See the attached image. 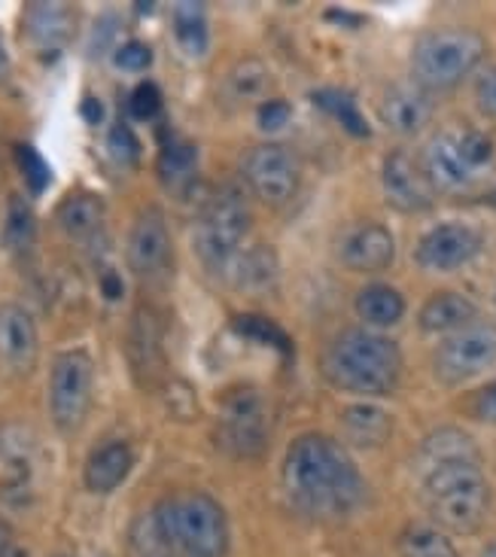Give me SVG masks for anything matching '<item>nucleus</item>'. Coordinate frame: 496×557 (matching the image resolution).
<instances>
[{
  "label": "nucleus",
  "mask_w": 496,
  "mask_h": 557,
  "mask_svg": "<svg viewBox=\"0 0 496 557\" xmlns=\"http://www.w3.org/2000/svg\"><path fill=\"white\" fill-rule=\"evenodd\" d=\"M421 171L423 177L430 181V186H433V193L460 196V193H467L469 186L475 183L472 181L475 171L467 165V159L460 152V140L448 135V132H442V135H436L426 144L421 159Z\"/></svg>",
  "instance_id": "nucleus-15"
},
{
  "label": "nucleus",
  "mask_w": 496,
  "mask_h": 557,
  "mask_svg": "<svg viewBox=\"0 0 496 557\" xmlns=\"http://www.w3.org/2000/svg\"><path fill=\"white\" fill-rule=\"evenodd\" d=\"M399 555L402 557H460L451 536L436 524H408L399 533Z\"/></svg>",
  "instance_id": "nucleus-30"
},
{
  "label": "nucleus",
  "mask_w": 496,
  "mask_h": 557,
  "mask_svg": "<svg viewBox=\"0 0 496 557\" xmlns=\"http://www.w3.org/2000/svg\"><path fill=\"white\" fill-rule=\"evenodd\" d=\"M381 186H384V196H387V201L396 211L421 213L433 208V186L423 177L421 168L411 162L408 152L393 150L384 159Z\"/></svg>",
  "instance_id": "nucleus-14"
},
{
  "label": "nucleus",
  "mask_w": 496,
  "mask_h": 557,
  "mask_svg": "<svg viewBox=\"0 0 496 557\" xmlns=\"http://www.w3.org/2000/svg\"><path fill=\"white\" fill-rule=\"evenodd\" d=\"M79 113H83V120L91 122V125H98V122L104 120V107H101V101H98V98H86Z\"/></svg>",
  "instance_id": "nucleus-43"
},
{
  "label": "nucleus",
  "mask_w": 496,
  "mask_h": 557,
  "mask_svg": "<svg viewBox=\"0 0 496 557\" xmlns=\"http://www.w3.org/2000/svg\"><path fill=\"white\" fill-rule=\"evenodd\" d=\"M128 557H181L174 536L168 530L165 512L162 506H156L150 512L137 515L128 528Z\"/></svg>",
  "instance_id": "nucleus-23"
},
{
  "label": "nucleus",
  "mask_w": 496,
  "mask_h": 557,
  "mask_svg": "<svg viewBox=\"0 0 496 557\" xmlns=\"http://www.w3.org/2000/svg\"><path fill=\"white\" fill-rule=\"evenodd\" d=\"M76 13L67 3H30L25 13V37L28 44L44 52L55 55L74 40Z\"/></svg>",
  "instance_id": "nucleus-17"
},
{
  "label": "nucleus",
  "mask_w": 496,
  "mask_h": 557,
  "mask_svg": "<svg viewBox=\"0 0 496 557\" xmlns=\"http://www.w3.org/2000/svg\"><path fill=\"white\" fill-rule=\"evenodd\" d=\"M213 438L220 451L238 460H250L265 451L271 438V411L265 393L253 384L232 387L220 403Z\"/></svg>",
  "instance_id": "nucleus-7"
},
{
  "label": "nucleus",
  "mask_w": 496,
  "mask_h": 557,
  "mask_svg": "<svg viewBox=\"0 0 496 557\" xmlns=\"http://www.w3.org/2000/svg\"><path fill=\"white\" fill-rule=\"evenodd\" d=\"M320 369L338 391L387 396L402 377V354L399 345L381 332L345 330L323 350Z\"/></svg>",
  "instance_id": "nucleus-2"
},
{
  "label": "nucleus",
  "mask_w": 496,
  "mask_h": 557,
  "mask_svg": "<svg viewBox=\"0 0 496 557\" xmlns=\"http://www.w3.org/2000/svg\"><path fill=\"white\" fill-rule=\"evenodd\" d=\"M293 116V107L289 101H265L259 104V113H256V122L262 132H281L286 122Z\"/></svg>",
  "instance_id": "nucleus-40"
},
{
  "label": "nucleus",
  "mask_w": 496,
  "mask_h": 557,
  "mask_svg": "<svg viewBox=\"0 0 496 557\" xmlns=\"http://www.w3.org/2000/svg\"><path fill=\"white\" fill-rule=\"evenodd\" d=\"M91 557H104V555H91Z\"/></svg>",
  "instance_id": "nucleus-49"
},
{
  "label": "nucleus",
  "mask_w": 496,
  "mask_h": 557,
  "mask_svg": "<svg viewBox=\"0 0 496 557\" xmlns=\"http://www.w3.org/2000/svg\"><path fill=\"white\" fill-rule=\"evenodd\" d=\"M381 120L396 135H418L433 120V104L421 86H393L381 98Z\"/></svg>",
  "instance_id": "nucleus-18"
},
{
  "label": "nucleus",
  "mask_w": 496,
  "mask_h": 557,
  "mask_svg": "<svg viewBox=\"0 0 496 557\" xmlns=\"http://www.w3.org/2000/svg\"><path fill=\"white\" fill-rule=\"evenodd\" d=\"M269 71L259 59H244L232 67V74L226 79V89L232 91L235 101H256L262 98L269 89Z\"/></svg>",
  "instance_id": "nucleus-33"
},
{
  "label": "nucleus",
  "mask_w": 496,
  "mask_h": 557,
  "mask_svg": "<svg viewBox=\"0 0 496 557\" xmlns=\"http://www.w3.org/2000/svg\"><path fill=\"white\" fill-rule=\"evenodd\" d=\"M37 323L34 317L15 305V301H3L0 305V366L10 375H28L37 362Z\"/></svg>",
  "instance_id": "nucleus-13"
},
{
  "label": "nucleus",
  "mask_w": 496,
  "mask_h": 557,
  "mask_svg": "<svg viewBox=\"0 0 496 557\" xmlns=\"http://www.w3.org/2000/svg\"><path fill=\"white\" fill-rule=\"evenodd\" d=\"M426 469L442 467V463H479V445L475 438L463 430H436L433 436L421 445Z\"/></svg>",
  "instance_id": "nucleus-26"
},
{
  "label": "nucleus",
  "mask_w": 496,
  "mask_h": 557,
  "mask_svg": "<svg viewBox=\"0 0 496 557\" xmlns=\"http://www.w3.org/2000/svg\"><path fill=\"white\" fill-rule=\"evenodd\" d=\"M174 37L186 55L201 59L211 44V28H208V10L198 0H186L174 7Z\"/></svg>",
  "instance_id": "nucleus-28"
},
{
  "label": "nucleus",
  "mask_w": 496,
  "mask_h": 557,
  "mask_svg": "<svg viewBox=\"0 0 496 557\" xmlns=\"http://www.w3.org/2000/svg\"><path fill=\"white\" fill-rule=\"evenodd\" d=\"M95 391V362L89 350L71 347L61 350L49 366V414L61 433H76L91 408Z\"/></svg>",
  "instance_id": "nucleus-8"
},
{
  "label": "nucleus",
  "mask_w": 496,
  "mask_h": 557,
  "mask_svg": "<svg viewBox=\"0 0 496 557\" xmlns=\"http://www.w3.org/2000/svg\"><path fill=\"white\" fill-rule=\"evenodd\" d=\"M15 165L22 171V177L28 183V189L34 196H40L49 189V183H52V168L46 165V159L40 152L28 147V144H18L15 147Z\"/></svg>",
  "instance_id": "nucleus-35"
},
{
  "label": "nucleus",
  "mask_w": 496,
  "mask_h": 557,
  "mask_svg": "<svg viewBox=\"0 0 496 557\" xmlns=\"http://www.w3.org/2000/svg\"><path fill=\"white\" fill-rule=\"evenodd\" d=\"M113 61H116V67H122V71L137 74V71H147L152 64V49L147 44H140V40H128V44H122L116 49Z\"/></svg>",
  "instance_id": "nucleus-39"
},
{
  "label": "nucleus",
  "mask_w": 496,
  "mask_h": 557,
  "mask_svg": "<svg viewBox=\"0 0 496 557\" xmlns=\"http://www.w3.org/2000/svg\"><path fill=\"white\" fill-rule=\"evenodd\" d=\"M198 177V152L186 140H168L159 156V181L171 196L189 193V186Z\"/></svg>",
  "instance_id": "nucleus-24"
},
{
  "label": "nucleus",
  "mask_w": 496,
  "mask_h": 557,
  "mask_svg": "<svg viewBox=\"0 0 496 557\" xmlns=\"http://www.w3.org/2000/svg\"><path fill=\"white\" fill-rule=\"evenodd\" d=\"M128 357L135 362V372H140V377L159 372V366H162V332H159V320L150 311H140L132 323Z\"/></svg>",
  "instance_id": "nucleus-27"
},
{
  "label": "nucleus",
  "mask_w": 496,
  "mask_h": 557,
  "mask_svg": "<svg viewBox=\"0 0 496 557\" xmlns=\"http://www.w3.org/2000/svg\"><path fill=\"white\" fill-rule=\"evenodd\" d=\"M472 414L484 423H494L496 426V381L484 384L482 391L472 396Z\"/></svg>",
  "instance_id": "nucleus-42"
},
{
  "label": "nucleus",
  "mask_w": 496,
  "mask_h": 557,
  "mask_svg": "<svg viewBox=\"0 0 496 557\" xmlns=\"http://www.w3.org/2000/svg\"><path fill=\"white\" fill-rule=\"evenodd\" d=\"M55 220L71 242H91L101 235V226H104V201L95 193H83V189L71 193L61 201Z\"/></svg>",
  "instance_id": "nucleus-22"
},
{
  "label": "nucleus",
  "mask_w": 496,
  "mask_h": 557,
  "mask_svg": "<svg viewBox=\"0 0 496 557\" xmlns=\"http://www.w3.org/2000/svg\"><path fill=\"white\" fill-rule=\"evenodd\" d=\"M253 226L250 205L235 186L216 189L201 208L196 223V253L213 274H228L232 262L241 257V244Z\"/></svg>",
  "instance_id": "nucleus-4"
},
{
  "label": "nucleus",
  "mask_w": 496,
  "mask_h": 557,
  "mask_svg": "<svg viewBox=\"0 0 496 557\" xmlns=\"http://www.w3.org/2000/svg\"><path fill=\"white\" fill-rule=\"evenodd\" d=\"M338 257L350 272L360 274H381L387 272L396 259V242H393L390 228L381 223H365V226L350 228L342 242Z\"/></svg>",
  "instance_id": "nucleus-16"
},
{
  "label": "nucleus",
  "mask_w": 496,
  "mask_h": 557,
  "mask_svg": "<svg viewBox=\"0 0 496 557\" xmlns=\"http://www.w3.org/2000/svg\"><path fill=\"white\" fill-rule=\"evenodd\" d=\"M342 430L354 448L375 451L384 448L393 436V414L372 403H354L342 411Z\"/></svg>",
  "instance_id": "nucleus-20"
},
{
  "label": "nucleus",
  "mask_w": 496,
  "mask_h": 557,
  "mask_svg": "<svg viewBox=\"0 0 496 557\" xmlns=\"http://www.w3.org/2000/svg\"><path fill=\"white\" fill-rule=\"evenodd\" d=\"M228 277L238 286H244V289H265L277 277V257H274V250L271 247H253L247 253L241 250V257L235 259L232 269H228Z\"/></svg>",
  "instance_id": "nucleus-29"
},
{
  "label": "nucleus",
  "mask_w": 496,
  "mask_h": 557,
  "mask_svg": "<svg viewBox=\"0 0 496 557\" xmlns=\"http://www.w3.org/2000/svg\"><path fill=\"white\" fill-rule=\"evenodd\" d=\"M181 557H226L228 518L211 494H183L159 503Z\"/></svg>",
  "instance_id": "nucleus-6"
},
{
  "label": "nucleus",
  "mask_w": 496,
  "mask_h": 557,
  "mask_svg": "<svg viewBox=\"0 0 496 557\" xmlns=\"http://www.w3.org/2000/svg\"><path fill=\"white\" fill-rule=\"evenodd\" d=\"M135 467V454L125 442H107L95 448L83 469V482L91 494H113Z\"/></svg>",
  "instance_id": "nucleus-19"
},
{
  "label": "nucleus",
  "mask_w": 496,
  "mask_h": 557,
  "mask_svg": "<svg viewBox=\"0 0 496 557\" xmlns=\"http://www.w3.org/2000/svg\"><path fill=\"white\" fill-rule=\"evenodd\" d=\"M241 174L250 193L271 208H281L299 193V162L281 144H259L253 150H247Z\"/></svg>",
  "instance_id": "nucleus-10"
},
{
  "label": "nucleus",
  "mask_w": 496,
  "mask_h": 557,
  "mask_svg": "<svg viewBox=\"0 0 496 557\" xmlns=\"http://www.w3.org/2000/svg\"><path fill=\"white\" fill-rule=\"evenodd\" d=\"M128 110H132V116L135 120H152L159 110H162V91L156 83H137L135 91H132V98H128Z\"/></svg>",
  "instance_id": "nucleus-38"
},
{
  "label": "nucleus",
  "mask_w": 496,
  "mask_h": 557,
  "mask_svg": "<svg viewBox=\"0 0 496 557\" xmlns=\"http://www.w3.org/2000/svg\"><path fill=\"white\" fill-rule=\"evenodd\" d=\"M314 101L330 116H335V120L342 122V128H345L347 135L354 137H369L372 132H369V122H365V116H362V110L357 107V101H354V95H347V91L342 89H320L314 91Z\"/></svg>",
  "instance_id": "nucleus-31"
},
{
  "label": "nucleus",
  "mask_w": 496,
  "mask_h": 557,
  "mask_svg": "<svg viewBox=\"0 0 496 557\" xmlns=\"http://www.w3.org/2000/svg\"><path fill=\"white\" fill-rule=\"evenodd\" d=\"M484 37L467 28H442L423 34L411 52V71L423 91L451 89L463 83L484 59Z\"/></svg>",
  "instance_id": "nucleus-5"
},
{
  "label": "nucleus",
  "mask_w": 496,
  "mask_h": 557,
  "mask_svg": "<svg viewBox=\"0 0 496 557\" xmlns=\"http://www.w3.org/2000/svg\"><path fill=\"white\" fill-rule=\"evenodd\" d=\"M475 101L482 107L484 116L496 120V67H491V71H484L479 76V83H475Z\"/></svg>",
  "instance_id": "nucleus-41"
},
{
  "label": "nucleus",
  "mask_w": 496,
  "mask_h": 557,
  "mask_svg": "<svg viewBox=\"0 0 496 557\" xmlns=\"http://www.w3.org/2000/svg\"><path fill=\"white\" fill-rule=\"evenodd\" d=\"M10 557H28V552H25V548H15V545H13V552H10Z\"/></svg>",
  "instance_id": "nucleus-48"
},
{
  "label": "nucleus",
  "mask_w": 496,
  "mask_h": 557,
  "mask_svg": "<svg viewBox=\"0 0 496 557\" xmlns=\"http://www.w3.org/2000/svg\"><path fill=\"white\" fill-rule=\"evenodd\" d=\"M171 257H174V247H171L165 216L156 208H147L128 232V244H125L128 269L140 277H159L171 269Z\"/></svg>",
  "instance_id": "nucleus-12"
},
{
  "label": "nucleus",
  "mask_w": 496,
  "mask_h": 557,
  "mask_svg": "<svg viewBox=\"0 0 496 557\" xmlns=\"http://www.w3.org/2000/svg\"><path fill=\"white\" fill-rule=\"evenodd\" d=\"M286 497L311 518H345L360 509L365 484L350 454L323 433H301L289 442L281 467Z\"/></svg>",
  "instance_id": "nucleus-1"
},
{
  "label": "nucleus",
  "mask_w": 496,
  "mask_h": 557,
  "mask_svg": "<svg viewBox=\"0 0 496 557\" xmlns=\"http://www.w3.org/2000/svg\"><path fill=\"white\" fill-rule=\"evenodd\" d=\"M101 289H104L107 299H120L122 296V281L116 272H107L104 281H101Z\"/></svg>",
  "instance_id": "nucleus-44"
},
{
  "label": "nucleus",
  "mask_w": 496,
  "mask_h": 557,
  "mask_svg": "<svg viewBox=\"0 0 496 557\" xmlns=\"http://www.w3.org/2000/svg\"><path fill=\"white\" fill-rule=\"evenodd\" d=\"M7 74V52H3V44H0V79Z\"/></svg>",
  "instance_id": "nucleus-46"
},
{
  "label": "nucleus",
  "mask_w": 496,
  "mask_h": 557,
  "mask_svg": "<svg viewBox=\"0 0 496 557\" xmlns=\"http://www.w3.org/2000/svg\"><path fill=\"white\" fill-rule=\"evenodd\" d=\"M496 362V326L494 323H469L451 332L433 357V372L442 384L457 387L463 381L484 375Z\"/></svg>",
  "instance_id": "nucleus-9"
},
{
  "label": "nucleus",
  "mask_w": 496,
  "mask_h": 557,
  "mask_svg": "<svg viewBox=\"0 0 496 557\" xmlns=\"http://www.w3.org/2000/svg\"><path fill=\"white\" fill-rule=\"evenodd\" d=\"M475 301L463 296V293H454V289H442L436 296L423 301L421 314H418V323H421L423 332H457L475 323Z\"/></svg>",
  "instance_id": "nucleus-21"
},
{
  "label": "nucleus",
  "mask_w": 496,
  "mask_h": 557,
  "mask_svg": "<svg viewBox=\"0 0 496 557\" xmlns=\"http://www.w3.org/2000/svg\"><path fill=\"white\" fill-rule=\"evenodd\" d=\"M354 308L362 323H369V326H393L406 314V299L390 284H369L357 293Z\"/></svg>",
  "instance_id": "nucleus-25"
},
{
  "label": "nucleus",
  "mask_w": 496,
  "mask_h": 557,
  "mask_svg": "<svg viewBox=\"0 0 496 557\" xmlns=\"http://www.w3.org/2000/svg\"><path fill=\"white\" fill-rule=\"evenodd\" d=\"M10 552H13V530L0 521V557H10Z\"/></svg>",
  "instance_id": "nucleus-45"
},
{
  "label": "nucleus",
  "mask_w": 496,
  "mask_h": 557,
  "mask_svg": "<svg viewBox=\"0 0 496 557\" xmlns=\"http://www.w3.org/2000/svg\"><path fill=\"white\" fill-rule=\"evenodd\" d=\"M482 250V232L467 223H442L430 228L414 247L418 265L430 272H454L479 257Z\"/></svg>",
  "instance_id": "nucleus-11"
},
{
  "label": "nucleus",
  "mask_w": 496,
  "mask_h": 557,
  "mask_svg": "<svg viewBox=\"0 0 496 557\" xmlns=\"http://www.w3.org/2000/svg\"><path fill=\"white\" fill-rule=\"evenodd\" d=\"M457 140H460V152L472 171H482L494 162V140L484 132H463V135H457Z\"/></svg>",
  "instance_id": "nucleus-36"
},
{
  "label": "nucleus",
  "mask_w": 496,
  "mask_h": 557,
  "mask_svg": "<svg viewBox=\"0 0 496 557\" xmlns=\"http://www.w3.org/2000/svg\"><path fill=\"white\" fill-rule=\"evenodd\" d=\"M482 557H496V543H491L487 548L482 552Z\"/></svg>",
  "instance_id": "nucleus-47"
},
{
  "label": "nucleus",
  "mask_w": 496,
  "mask_h": 557,
  "mask_svg": "<svg viewBox=\"0 0 496 557\" xmlns=\"http://www.w3.org/2000/svg\"><path fill=\"white\" fill-rule=\"evenodd\" d=\"M34 238H37L34 208L22 196H13L10 198V208H7V223H3V244L13 253H25L34 244Z\"/></svg>",
  "instance_id": "nucleus-32"
},
{
  "label": "nucleus",
  "mask_w": 496,
  "mask_h": 557,
  "mask_svg": "<svg viewBox=\"0 0 496 557\" xmlns=\"http://www.w3.org/2000/svg\"><path fill=\"white\" fill-rule=\"evenodd\" d=\"M423 503L433 515V524L445 533L469 536L482 530L491 512V484L482 463H442L426 469Z\"/></svg>",
  "instance_id": "nucleus-3"
},
{
  "label": "nucleus",
  "mask_w": 496,
  "mask_h": 557,
  "mask_svg": "<svg viewBox=\"0 0 496 557\" xmlns=\"http://www.w3.org/2000/svg\"><path fill=\"white\" fill-rule=\"evenodd\" d=\"M107 147L113 152V159L122 162V165H137L140 159V144H137L135 132L125 125V122H116L107 135Z\"/></svg>",
  "instance_id": "nucleus-37"
},
{
  "label": "nucleus",
  "mask_w": 496,
  "mask_h": 557,
  "mask_svg": "<svg viewBox=\"0 0 496 557\" xmlns=\"http://www.w3.org/2000/svg\"><path fill=\"white\" fill-rule=\"evenodd\" d=\"M232 330L244 335V338H250V342H259V345L274 347L277 354H289L293 345H289V338H286V332L277 326V323H271L269 317L262 314H238L232 320Z\"/></svg>",
  "instance_id": "nucleus-34"
}]
</instances>
